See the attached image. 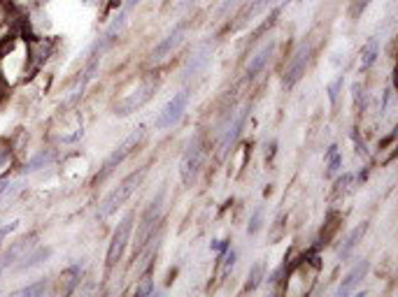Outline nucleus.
<instances>
[{"label": "nucleus", "mask_w": 398, "mask_h": 297, "mask_svg": "<svg viewBox=\"0 0 398 297\" xmlns=\"http://www.w3.org/2000/svg\"><path fill=\"white\" fill-rule=\"evenodd\" d=\"M147 174V168H140L138 172H133V174H128L126 179H123L119 186H116L114 191L110 193L108 198L103 200V205H100V218H108L110 213H114L119 207L126 202V200L135 193V188H138L140 183H142V179H145Z\"/></svg>", "instance_id": "nucleus-1"}, {"label": "nucleus", "mask_w": 398, "mask_h": 297, "mask_svg": "<svg viewBox=\"0 0 398 297\" xmlns=\"http://www.w3.org/2000/svg\"><path fill=\"white\" fill-rule=\"evenodd\" d=\"M156 88H159V82H156V79H145V82L130 93V95H126L123 100L116 102L114 114L116 116H128V114H133V112H138L140 107L147 105V102L152 100V95L156 93Z\"/></svg>", "instance_id": "nucleus-2"}, {"label": "nucleus", "mask_w": 398, "mask_h": 297, "mask_svg": "<svg viewBox=\"0 0 398 297\" xmlns=\"http://www.w3.org/2000/svg\"><path fill=\"white\" fill-rule=\"evenodd\" d=\"M200 165H203V142H200V137H196L191 139V144L186 146L184 158H182V170H179L182 172V181L186 186H191L196 181Z\"/></svg>", "instance_id": "nucleus-3"}, {"label": "nucleus", "mask_w": 398, "mask_h": 297, "mask_svg": "<svg viewBox=\"0 0 398 297\" xmlns=\"http://www.w3.org/2000/svg\"><path fill=\"white\" fill-rule=\"evenodd\" d=\"M133 218L135 213H126L121 218V223L116 225L114 235H112V242H110V251H108V267H114L121 258L123 249H126V242L130 237V228H133Z\"/></svg>", "instance_id": "nucleus-4"}, {"label": "nucleus", "mask_w": 398, "mask_h": 297, "mask_svg": "<svg viewBox=\"0 0 398 297\" xmlns=\"http://www.w3.org/2000/svg\"><path fill=\"white\" fill-rule=\"evenodd\" d=\"M186 102H189V91H179L175 93V98H170V102L161 109V114L156 116V128H170L175 126L179 119H182L184 109H186Z\"/></svg>", "instance_id": "nucleus-5"}, {"label": "nucleus", "mask_w": 398, "mask_h": 297, "mask_svg": "<svg viewBox=\"0 0 398 297\" xmlns=\"http://www.w3.org/2000/svg\"><path fill=\"white\" fill-rule=\"evenodd\" d=\"M161 200H163V193H159V198L152 202V207L147 209V213L142 216L140 221V228H138V235H135V253L142 251V246L147 244V239L152 237L154 228H156V221L161 216Z\"/></svg>", "instance_id": "nucleus-6"}, {"label": "nucleus", "mask_w": 398, "mask_h": 297, "mask_svg": "<svg viewBox=\"0 0 398 297\" xmlns=\"http://www.w3.org/2000/svg\"><path fill=\"white\" fill-rule=\"evenodd\" d=\"M310 44H300L298 51L291 56V61L286 63V70H284V86H293L300 77L305 75L307 61H310Z\"/></svg>", "instance_id": "nucleus-7"}, {"label": "nucleus", "mask_w": 398, "mask_h": 297, "mask_svg": "<svg viewBox=\"0 0 398 297\" xmlns=\"http://www.w3.org/2000/svg\"><path fill=\"white\" fill-rule=\"evenodd\" d=\"M140 137H142V132L138 130V132H133L130 137L123 139V144H121V146H116V151L112 153V156H110L108 160H105V165H103V170H100V174L96 176V179H98V181H100V179H105V176H108L110 172H112V170H114L116 165H119V163H121V160L126 158V156H128L130 151H133V146H135V144L140 142Z\"/></svg>", "instance_id": "nucleus-8"}, {"label": "nucleus", "mask_w": 398, "mask_h": 297, "mask_svg": "<svg viewBox=\"0 0 398 297\" xmlns=\"http://www.w3.org/2000/svg\"><path fill=\"white\" fill-rule=\"evenodd\" d=\"M366 274H368V260H363V262H359V265L354 267L352 272H349V274L342 279V283H340V286H338V290H336V295L338 297L349 295V293H352V290L356 288L361 281H363V276H366Z\"/></svg>", "instance_id": "nucleus-9"}, {"label": "nucleus", "mask_w": 398, "mask_h": 297, "mask_svg": "<svg viewBox=\"0 0 398 297\" xmlns=\"http://www.w3.org/2000/svg\"><path fill=\"white\" fill-rule=\"evenodd\" d=\"M184 38V23H179L177 28H172V31L168 33V38L161 40L159 44H156V49L152 51V58L154 61H161V58H166V53H170L172 49H175L179 42H182Z\"/></svg>", "instance_id": "nucleus-10"}, {"label": "nucleus", "mask_w": 398, "mask_h": 297, "mask_svg": "<svg viewBox=\"0 0 398 297\" xmlns=\"http://www.w3.org/2000/svg\"><path fill=\"white\" fill-rule=\"evenodd\" d=\"M247 112L249 109H240L235 116L230 114V121H228V126H226V130H224V139H222V153H226L230 149V144H233V139L237 137V132H240V128H242V123H245V119H247Z\"/></svg>", "instance_id": "nucleus-11"}, {"label": "nucleus", "mask_w": 398, "mask_h": 297, "mask_svg": "<svg viewBox=\"0 0 398 297\" xmlns=\"http://www.w3.org/2000/svg\"><path fill=\"white\" fill-rule=\"evenodd\" d=\"M28 249H31V237H28V239L23 237V239H19L16 244H12V246H9L7 251L2 253V258H0V274H2L5 269H9V267L14 265L16 260L21 258V253H26V251H28Z\"/></svg>", "instance_id": "nucleus-12"}, {"label": "nucleus", "mask_w": 398, "mask_h": 297, "mask_svg": "<svg viewBox=\"0 0 398 297\" xmlns=\"http://www.w3.org/2000/svg\"><path fill=\"white\" fill-rule=\"evenodd\" d=\"M273 51H275V42H266V44L261 46L259 51H256L252 58H249V63H247V75L254 77L256 72H261V70L266 68V63L270 61Z\"/></svg>", "instance_id": "nucleus-13"}, {"label": "nucleus", "mask_w": 398, "mask_h": 297, "mask_svg": "<svg viewBox=\"0 0 398 297\" xmlns=\"http://www.w3.org/2000/svg\"><path fill=\"white\" fill-rule=\"evenodd\" d=\"M210 53H212V49H210V46H200L198 51H196L191 58H189V63H186V68H184V77L196 75V72H198V70L203 68L207 61H210Z\"/></svg>", "instance_id": "nucleus-14"}, {"label": "nucleus", "mask_w": 398, "mask_h": 297, "mask_svg": "<svg viewBox=\"0 0 398 297\" xmlns=\"http://www.w3.org/2000/svg\"><path fill=\"white\" fill-rule=\"evenodd\" d=\"M52 255V251L49 249H38V251H33L28 258H23V262H19L16 265V272H28V269H33V267L42 265L47 258Z\"/></svg>", "instance_id": "nucleus-15"}, {"label": "nucleus", "mask_w": 398, "mask_h": 297, "mask_svg": "<svg viewBox=\"0 0 398 297\" xmlns=\"http://www.w3.org/2000/svg\"><path fill=\"white\" fill-rule=\"evenodd\" d=\"M366 228H368L366 223H361L359 228H354L352 232H349V237L344 239V244L340 246V251H338V255H340V258H347V255H349V253L354 251V246L359 244V239H361V237H363V232H366Z\"/></svg>", "instance_id": "nucleus-16"}, {"label": "nucleus", "mask_w": 398, "mask_h": 297, "mask_svg": "<svg viewBox=\"0 0 398 297\" xmlns=\"http://www.w3.org/2000/svg\"><path fill=\"white\" fill-rule=\"evenodd\" d=\"M52 160H54V151H49V149H47V151H40L38 156H33V158L23 165V172H28V174H31V172H35V170L47 168Z\"/></svg>", "instance_id": "nucleus-17"}, {"label": "nucleus", "mask_w": 398, "mask_h": 297, "mask_svg": "<svg viewBox=\"0 0 398 297\" xmlns=\"http://www.w3.org/2000/svg\"><path fill=\"white\" fill-rule=\"evenodd\" d=\"M377 56H380V46H377V40L373 38L370 42L366 44V49H363V53H361V70H368L373 63L377 61Z\"/></svg>", "instance_id": "nucleus-18"}, {"label": "nucleus", "mask_w": 398, "mask_h": 297, "mask_svg": "<svg viewBox=\"0 0 398 297\" xmlns=\"http://www.w3.org/2000/svg\"><path fill=\"white\" fill-rule=\"evenodd\" d=\"M79 276H82V267H79V265L68 267V269L63 272V276H61L63 283H65V288H63V290H65V293H70V290L75 288V283L79 281Z\"/></svg>", "instance_id": "nucleus-19"}, {"label": "nucleus", "mask_w": 398, "mask_h": 297, "mask_svg": "<svg viewBox=\"0 0 398 297\" xmlns=\"http://www.w3.org/2000/svg\"><path fill=\"white\" fill-rule=\"evenodd\" d=\"M47 290V281L42 279V281L33 283V286H26V288H19L14 293V297H31V295H42Z\"/></svg>", "instance_id": "nucleus-20"}, {"label": "nucleus", "mask_w": 398, "mask_h": 297, "mask_svg": "<svg viewBox=\"0 0 398 297\" xmlns=\"http://www.w3.org/2000/svg\"><path fill=\"white\" fill-rule=\"evenodd\" d=\"M273 2H275V0H252V5H249V7L245 9L242 19H245V21H247V19H252V16H256L259 12H263L266 7H270Z\"/></svg>", "instance_id": "nucleus-21"}, {"label": "nucleus", "mask_w": 398, "mask_h": 297, "mask_svg": "<svg viewBox=\"0 0 398 297\" xmlns=\"http://www.w3.org/2000/svg\"><path fill=\"white\" fill-rule=\"evenodd\" d=\"M326 158H329V174H336L338 170H340V165H342V158H340V153H338V146L333 144L326 151Z\"/></svg>", "instance_id": "nucleus-22"}, {"label": "nucleus", "mask_w": 398, "mask_h": 297, "mask_svg": "<svg viewBox=\"0 0 398 297\" xmlns=\"http://www.w3.org/2000/svg\"><path fill=\"white\" fill-rule=\"evenodd\" d=\"M261 274H263V267H261V262H256V265L252 267L249 281H247V290H254L256 286H259V283H261Z\"/></svg>", "instance_id": "nucleus-23"}, {"label": "nucleus", "mask_w": 398, "mask_h": 297, "mask_svg": "<svg viewBox=\"0 0 398 297\" xmlns=\"http://www.w3.org/2000/svg\"><path fill=\"white\" fill-rule=\"evenodd\" d=\"M152 290H154L152 276H145V279L138 283V288H135V295H138V297H147V295H152Z\"/></svg>", "instance_id": "nucleus-24"}, {"label": "nucleus", "mask_w": 398, "mask_h": 297, "mask_svg": "<svg viewBox=\"0 0 398 297\" xmlns=\"http://www.w3.org/2000/svg\"><path fill=\"white\" fill-rule=\"evenodd\" d=\"M370 5V0H352V7H349V16L352 19H359L363 12H366V7Z\"/></svg>", "instance_id": "nucleus-25"}, {"label": "nucleus", "mask_w": 398, "mask_h": 297, "mask_svg": "<svg viewBox=\"0 0 398 297\" xmlns=\"http://www.w3.org/2000/svg\"><path fill=\"white\" fill-rule=\"evenodd\" d=\"M340 88H342V75L338 77L336 82L329 86V100H331V105H336V102H338V93H340Z\"/></svg>", "instance_id": "nucleus-26"}, {"label": "nucleus", "mask_w": 398, "mask_h": 297, "mask_svg": "<svg viewBox=\"0 0 398 297\" xmlns=\"http://www.w3.org/2000/svg\"><path fill=\"white\" fill-rule=\"evenodd\" d=\"M261 228V209H256V212L252 213V218H249V225H247V232L249 235H254L256 230Z\"/></svg>", "instance_id": "nucleus-27"}, {"label": "nucleus", "mask_w": 398, "mask_h": 297, "mask_svg": "<svg viewBox=\"0 0 398 297\" xmlns=\"http://www.w3.org/2000/svg\"><path fill=\"white\" fill-rule=\"evenodd\" d=\"M233 265H235V251L230 249V251L224 255V272H230V269H233Z\"/></svg>", "instance_id": "nucleus-28"}, {"label": "nucleus", "mask_w": 398, "mask_h": 297, "mask_svg": "<svg viewBox=\"0 0 398 297\" xmlns=\"http://www.w3.org/2000/svg\"><path fill=\"white\" fill-rule=\"evenodd\" d=\"M7 158H9V144L5 139H0V168L7 163Z\"/></svg>", "instance_id": "nucleus-29"}, {"label": "nucleus", "mask_w": 398, "mask_h": 297, "mask_svg": "<svg viewBox=\"0 0 398 297\" xmlns=\"http://www.w3.org/2000/svg\"><path fill=\"white\" fill-rule=\"evenodd\" d=\"M354 100H356V107L363 109V88H361V84H354Z\"/></svg>", "instance_id": "nucleus-30"}, {"label": "nucleus", "mask_w": 398, "mask_h": 297, "mask_svg": "<svg viewBox=\"0 0 398 297\" xmlns=\"http://www.w3.org/2000/svg\"><path fill=\"white\" fill-rule=\"evenodd\" d=\"M349 181H352V174H342V179H338V191H340V188H347Z\"/></svg>", "instance_id": "nucleus-31"}, {"label": "nucleus", "mask_w": 398, "mask_h": 297, "mask_svg": "<svg viewBox=\"0 0 398 297\" xmlns=\"http://www.w3.org/2000/svg\"><path fill=\"white\" fill-rule=\"evenodd\" d=\"M138 2H140V0H128V2H126V7H123V12H126V14H130V9L135 7Z\"/></svg>", "instance_id": "nucleus-32"}, {"label": "nucleus", "mask_w": 398, "mask_h": 297, "mask_svg": "<svg viewBox=\"0 0 398 297\" xmlns=\"http://www.w3.org/2000/svg\"><path fill=\"white\" fill-rule=\"evenodd\" d=\"M7 186H9V181H7V179H0V193L5 191V188H7Z\"/></svg>", "instance_id": "nucleus-33"}, {"label": "nucleus", "mask_w": 398, "mask_h": 297, "mask_svg": "<svg viewBox=\"0 0 398 297\" xmlns=\"http://www.w3.org/2000/svg\"><path fill=\"white\" fill-rule=\"evenodd\" d=\"M121 5V0H110V9H114V7H119Z\"/></svg>", "instance_id": "nucleus-34"}, {"label": "nucleus", "mask_w": 398, "mask_h": 297, "mask_svg": "<svg viewBox=\"0 0 398 297\" xmlns=\"http://www.w3.org/2000/svg\"><path fill=\"white\" fill-rule=\"evenodd\" d=\"M191 2H193V0H179V7H189Z\"/></svg>", "instance_id": "nucleus-35"}, {"label": "nucleus", "mask_w": 398, "mask_h": 297, "mask_svg": "<svg viewBox=\"0 0 398 297\" xmlns=\"http://www.w3.org/2000/svg\"><path fill=\"white\" fill-rule=\"evenodd\" d=\"M2 91H5V82L0 79V93H2Z\"/></svg>", "instance_id": "nucleus-36"}, {"label": "nucleus", "mask_w": 398, "mask_h": 297, "mask_svg": "<svg viewBox=\"0 0 398 297\" xmlns=\"http://www.w3.org/2000/svg\"><path fill=\"white\" fill-rule=\"evenodd\" d=\"M84 2H89V0H84Z\"/></svg>", "instance_id": "nucleus-37"}, {"label": "nucleus", "mask_w": 398, "mask_h": 297, "mask_svg": "<svg viewBox=\"0 0 398 297\" xmlns=\"http://www.w3.org/2000/svg\"><path fill=\"white\" fill-rule=\"evenodd\" d=\"M296 2H298V0H296Z\"/></svg>", "instance_id": "nucleus-38"}]
</instances>
